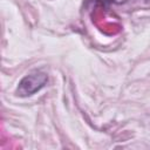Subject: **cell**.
Segmentation results:
<instances>
[{
    "instance_id": "cell-1",
    "label": "cell",
    "mask_w": 150,
    "mask_h": 150,
    "mask_svg": "<svg viewBox=\"0 0 150 150\" xmlns=\"http://www.w3.org/2000/svg\"><path fill=\"white\" fill-rule=\"evenodd\" d=\"M47 81H48V76L46 73L40 70L32 71L19 82L16 95L21 97L30 96L38 93L40 89H42L47 84Z\"/></svg>"
},
{
    "instance_id": "cell-2",
    "label": "cell",
    "mask_w": 150,
    "mask_h": 150,
    "mask_svg": "<svg viewBox=\"0 0 150 150\" xmlns=\"http://www.w3.org/2000/svg\"><path fill=\"white\" fill-rule=\"evenodd\" d=\"M95 4H98V5H101V6H108V5H111V4H117V5H120V4H124V2H127L128 0H93Z\"/></svg>"
}]
</instances>
